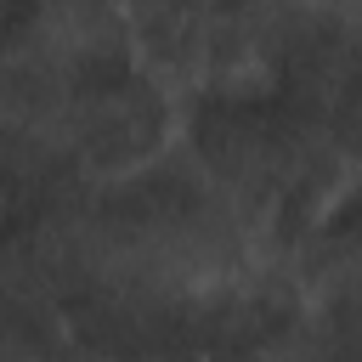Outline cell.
<instances>
[{
    "label": "cell",
    "instance_id": "1",
    "mask_svg": "<svg viewBox=\"0 0 362 362\" xmlns=\"http://www.w3.org/2000/svg\"><path fill=\"white\" fill-rule=\"evenodd\" d=\"M187 153L215 181L260 260L277 272L300 249V238L362 187L328 124L283 102L277 90L192 102Z\"/></svg>",
    "mask_w": 362,
    "mask_h": 362
},
{
    "label": "cell",
    "instance_id": "2",
    "mask_svg": "<svg viewBox=\"0 0 362 362\" xmlns=\"http://www.w3.org/2000/svg\"><path fill=\"white\" fill-rule=\"evenodd\" d=\"M317 0H124L130 51L170 90L266 96Z\"/></svg>",
    "mask_w": 362,
    "mask_h": 362
},
{
    "label": "cell",
    "instance_id": "3",
    "mask_svg": "<svg viewBox=\"0 0 362 362\" xmlns=\"http://www.w3.org/2000/svg\"><path fill=\"white\" fill-rule=\"evenodd\" d=\"M311 362H362V339H351V334H334V328H328V339H322V351H317Z\"/></svg>",
    "mask_w": 362,
    "mask_h": 362
},
{
    "label": "cell",
    "instance_id": "4",
    "mask_svg": "<svg viewBox=\"0 0 362 362\" xmlns=\"http://www.w3.org/2000/svg\"><path fill=\"white\" fill-rule=\"evenodd\" d=\"M0 209H6V192H0Z\"/></svg>",
    "mask_w": 362,
    "mask_h": 362
}]
</instances>
